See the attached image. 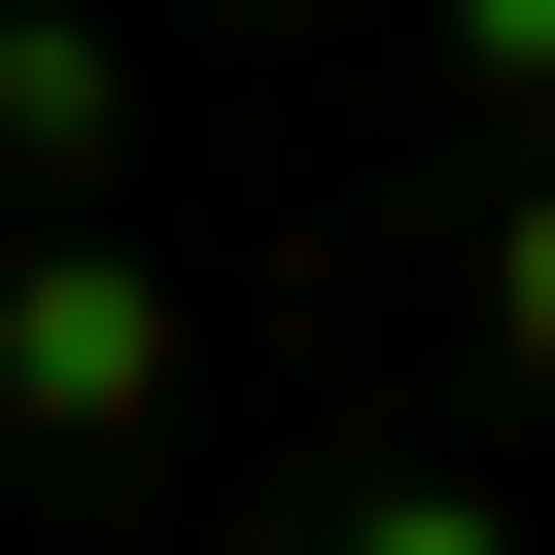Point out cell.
Returning a JSON list of instances; mask_svg holds the SVG:
<instances>
[{"instance_id":"1","label":"cell","mask_w":555,"mask_h":555,"mask_svg":"<svg viewBox=\"0 0 555 555\" xmlns=\"http://www.w3.org/2000/svg\"><path fill=\"white\" fill-rule=\"evenodd\" d=\"M173 347H208V312H173L104 208L0 243V451H35V486H139V451H173Z\"/></svg>"},{"instance_id":"2","label":"cell","mask_w":555,"mask_h":555,"mask_svg":"<svg viewBox=\"0 0 555 555\" xmlns=\"http://www.w3.org/2000/svg\"><path fill=\"white\" fill-rule=\"evenodd\" d=\"M139 173V35L104 0H0V208H104Z\"/></svg>"},{"instance_id":"3","label":"cell","mask_w":555,"mask_h":555,"mask_svg":"<svg viewBox=\"0 0 555 555\" xmlns=\"http://www.w3.org/2000/svg\"><path fill=\"white\" fill-rule=\"evenodd\" d=\"M486 382H520V416H555V173H520V208H486Z\"/></svg>"},{"instance_id":"4","label":"cell","mask_w":555,"mask_h":555,"mask_svg":"<svg viewBox=\"0 0 555 555\" xmlns=\"http://www.w3.org/2000/svg\"><path fill=\"white\" fill-rule=\"evenodd\" d=\"M416 69H451V104H520V139H555V0H416Z\"/></svg>"},{"instance_id":"5","label":"cell","mask_w":555,"mask_h":555,"mask_svg":"<svg viewBox=\"0 0 555 555\" xmlns=\"http://www.w3.org/2000/svg\"><path fill=\"white\" fill-rule=\"evenodd\" d=\"M312 555H520L486 486H312Z\"/></svg>"}]
</instances>
